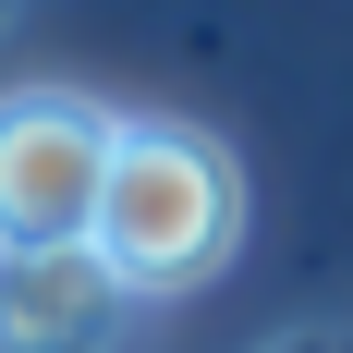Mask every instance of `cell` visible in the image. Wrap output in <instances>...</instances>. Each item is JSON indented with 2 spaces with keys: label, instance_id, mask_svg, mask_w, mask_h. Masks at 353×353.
<instances>
[{
  "label": "cell",
  "instance_id": "3",
  "mask_svg": "<svg viewBox=\"0 0 353 353\" xmlns=\"http://www.w3.org/2000/svg\"><path fill=\"white\" fill-rule=\"evenodd\" d=\"M134 292L110 281L98 244H61V256H0V353H110Z\"/></svg>",
  "mask_w": 353,
  "mask_h": 353
},
{
  "label": "cell",
  "instance_id": "2",
  "mask_svg": "<svg viewBox=\"0 0 353 353\" xmlns=\"http://www.w3.org/2000/svg\"><path fill=\"white\" fill-rule=\"evenodd\" d=\"M122 110L85 85H12L0 98V256L98 244L110 171H122Z\"/></svg>",
  "mask_w": 353,
  "mask_h": 353
},
{
  "label": "cell",
  "instance_id": "1",
  "mask_svg": "<svg viewBox=\"0 0 353 353\" xmlns=\"http://www.w3.org/2000/svg\"><path fill=\"white\" fill-rule=\"evenodd\" d=\"M244 244V171L232 146L195 134V122H134L122 134V171H110V208H98V256L110 281L134 292H195L232 268Z\"/></svg>",
  "mask_w": 353,
  "mask_h": 353
}]
</instances>
